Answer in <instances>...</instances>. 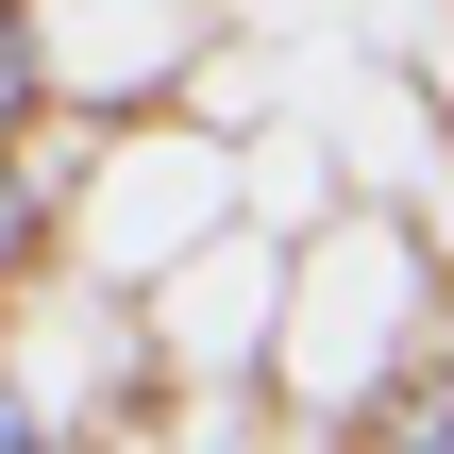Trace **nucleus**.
I'll return each instance as SVG.
<instances>
[{
  "instance_id": "f03ea898",
  "label": "nucleus",
  "mask_w": 454,
  "mask_h": 454,
  "mask_svg": "<svg viewBox=\"0 0 454 454\" xmlns=\"http://www.w3.org/2000/svg\"><path fill=\"white\" fill-rule=\"evenodd\" d=\"M34 219H51V168H34V135H0V286H17V253H34Z\"/></svg>"
},
{
  "instance_id": "7ed1b4c3",
  "label": "nucleus",
  "mask_w": 454,
  "mask_h": 454,
  "mask_svg": "<svg viewBox=\"0 0 454 454\" xmlns=\"http://www.w3.org/2000/svg\"><path fill=\"white\" fill-rule=\"evenodd\" d=\"M371 438H387V454H454V371L404 387V404H371Z\"/></svg>"
},
{
  "instance_id": "f257e3e1",
  "label": "nucleus",
  "mask_w": 454,
  "mask_h": 454,
  "mask_svg": "<svg viewBox=\"0 0 454 454\" xmlns=\"http://www.w3.org/2000/svg\"><path fill=\"white\" fill-rule=\"evenodd\" d=\"M34 101H51V34L34 0H0V135H34Z\"/></svg>"
}]
</instances>
